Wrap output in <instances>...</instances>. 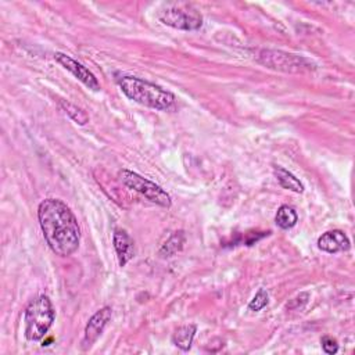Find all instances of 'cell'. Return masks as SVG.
<instances>
[{
	"label": "cell",
	"instance_id": "obj_9",
	"mask_svg": "<svg viewBox=\"0 0 355 355\" xmlns=\"http://www.w3.org/2000/svg\"><path fill=\"white\" fill-rule=\"evenodd\" d=\"M318 247L330 254L347 251L349 248V239L341 230H329L318 239Z\"/></svg>",
	"mask_w": 355,
	"mask_h": 355
},
{
	"label": "cell",
	"instance_id": "obj_15",
	"mask_svg": "<svg viewBox=\"0 0 355 355\" xmlns=\"http://www.w3.org/2000/svg\"><path fill=\"white\" fill-rule=\"evenodd\" d=\"M58 106L61 107V110L72 120L75 121L78 125H86L89 122V116L82 110L79 109L78 106L69 103L68 100H60L58 102Z\"/></svg>",
	"mask_w": 355,
	"mask_h": 355
},
{
	"label": "cell",
	"instance_id": "obj_5",
	"mask_svg": "<svg viewBox=\"0 0 355 355\" xmlns=\"http://www.w3.org/2000/svg\"><path fill=\"white\" fill-rule=\"evenodd\" d=\"M158 19L162 24L182 31H197L203 25L202 14L191 6L175 5L160 12Z\"/></svg>",
	"mask_w": 355,
	"mask_h": 355
},
{
	"label": "cell",
	"instance_id": "obj_18",
	"mask_svg": "<svg viewBox=\"0 0 355 355\" xmlns=\"http://www.w3.org/2000/svg\"><path fill=\"white\" fill-rule=\"evenodd\" d=\"M308 299H310L308 293H301L300 296L293 299L290 304H288V308H290V310H301L308 303Z\"/></svg>",
	"mask_w": 355,
	"mask_h": 355
},
{
	"label": "cell",
	"instance_id": "obj_12",
	"mask_svg": "<svg viewBox=\"0 0 355 355\" xmlns=\"http://www.w3.org/2000/svg\"><path fill=\"white\" fill-rule=\"evenodd\" d=\"M196 330L197 329L195 325H185L178 327L172 334V343L182 351H189L192 347Z\"/></svg>",
	"mask_w": 355,
	"mask_h": 355
},
{
	"label": "cell",
	"instance_id": "obj_16",
	"mask_svg": "<svg viewBox=\"0 0 355 355\" xmlns=\"http://www.w3.org/2000/svg\"><path fill=\"white\" fill-rule=\"evenodd\" d=\"M268 303H270L268 292H266L265 289H259V290L257 292V294L254 296V299L250 301L248 310H250V311H254V312L261 311L263 307L268 305Z\"/></svg>",
	"mask_w": 355,
	"mask_h": 355
},
{
	"label": "cell",
	"instance_id": "obj_4",
	"mask_svg": "<svg viewBox=\"0 0 355 355\" xmlns=\"http://www.w3.org/2000/svg\"><path fill=\"white\" fill-rule=\"evenodd\" d=\"M120 181L129 189L140 193L142 196H144L149 202L155 203L161 207L169 208L172 202L169 195L158 185H155L154 182L149 181L147 178H143L142 175L128 171V169H122L120 172Z\"/></svg>",
	"mask_w": 355,
	"mask_h": 355
},
{
	"label": "cell",
	"instance_id": "obj_14",
	"mask_svg": "<svg viewBox=\"0 0 355 355\" xmlns=\"http://www.w3.org/2000/svg\"><path fill=\"white\" fill-rule=\"evenodd\" d=\"M299 221V217H297V213L294 211V208L289 207V206H282L278 213H277V217H275V222L277 225L281 228V229H292L293 226H296Z\"/></svg>",
	"mask_w": 355,
	"mask_h": 355
},
{
	"label": "cell",
	"instance_id": "obj_8",
	"mask_svg": "<svg viewBox=\"0 0 355 355\" xmlns=\"http://www.w3.org/2000/svg\"><path fill=\"white\" fill-rule=\"evenodd\" d=\"M113 316V311L110 307H105L99 310L91 319H89L86 327H85V336L82 340V348L89 349L95 341L99 338V336L103 333L105 327L110 322Z\"/></svg>",
	"mask_w": 355,
	"mask_h": 355
},
{
	"label": "cell",
	"instance_id": "obj_11",
	"mask_svg": "<svg viewBox=\"0 0 355 355\" xmlns=\"http://www.w3.org/2000/svg\"><path fill=\"white\" fill-rule=\"evenodd\" d=\"M274 173L277 176V180L279 185L288 191H292L294 193H303L304 192V185L300 182L299 178H296L292 172L285 169L281 165H274Z\"/></svg>",
	"mask_w": 355,
	"mask_h": 355
},
{
	"label": "cell",
	"instance_id": "obj_1",
	"mask_svg": "<svg viewBox=\"0 0 355 355\" xmlns=\"http://www.w3.org/2000/svg\"><path fill=\"white\" fill-rule=\"evenodd\" d=\"M38 219L50 250L60 257L72 255L80 241V228L71 208L58 199L39 204Z\"/></svg>",
	"mask_w": 355,
	"mask_h": 355
},
{
	"label": "cell",
	"instance_id": "obj_6",
	"mask_svg": "<svg viewBox=\"0 0 355 355\" xmlns=\"http://www.w3.org/2000/svg\"><path fill=\"white\" fill-rule=\"evenodd\" d=\"M259 63L268 68L285 72H301L311 68V64L305 58L277 50H262Z\"/></svg>",
	"mask_w": 355,
	"mask_h": 355
},
{
	"label": "cell",
	"instance_id": "obj_3",
	"mask_svg": "<svg viewBox=\"0 0 355 355\" xmlns=\"http://www.w3.org/2000/svg\"><path fill=\"white\" fill-rule=\"evenodd\" d=\"M54 318V308L47 296L34 299L25 308V337L30 341L42 340L52 327Z\"/></svg>",
	"mask_w": 355,
	"mask_h": 355
},
{
	"label": "cell",
	"instance_id": "obj_17",
	"mask_svg": "<svg viewBox=\"0 0 355 355\" xmlns=\"http://www.w3.org/2000/svg\"><path fill=\"white\" fill-rule=\"evenodd\" d=\"M321 344H322L323 351L326 354H329V355H333V354H336L338 351L337 341L333 337H330V336H323L322 340H321Z\"/></svg>",
	"mask_w": 355,
	"mask_h": 355
},
{
	"label": "cell",
	"instance_id": "obj_2",
	"mask_svg": "<svg viewBox=\"0 0 355 355\" xmlns=\"http://www.w3.org/2000/svg\"><path fill=\"white\" fill-rule=\"evenodd\" d=\"M118 85L127 98L154 110L165 111L175 103V96L171 92L138 76H121Z\"/></svg>",
	"mask_w": 355,
	"mask_h": 355
},
{
	"label": "cell",
	"instance_id": "obj_10",
	"mask_svg": "<svg viewBox=\"0 0 355 355\" xmlns=\"http://www.w3.org/2000/svg\"><path fill=\"white\" fill-rule=\"evenodd\" d=\"M114 248L118 255V262L121 266H125L135 257V243L133 239L124 230L117 228L113 236Z\"/></svg>",
	"mask_w": 355,
	"mask_h": 355
},
{
	"label": "cell",
	"instance_id": "obj_7",
	"mask_svg": "<svg viewBox=\"0 0 355 355\" xmlns=\"http://www.w3.org/2000/svg\"><path fill=\"white\" fill-rule=\"evenodd\" d=\"M54 58L67 71H69L78 80H80L86 87L92 89V91H95V92L100 91V83H99L98 78L95 76V74L91 69L86 68L83 64L78 63L76 60H74L72 57H69V56H67L64 53H56Z\"/></svg>",
	"mask_w": 355,
	"mask_h": 355
},
{
	"label": "cell",
	"instance_id": "obj_13",
	"mask_svg": "<svg viewBox=\"0 0 355 355\" xmlns=\"http://www.w3.org/2000/svg\"><path fill=\"white\" fill-rule=\"evenodd\" d=\"M185 241H186V236H185V232H184V230L175 232V233L165 241V244L161 247L160 255H162V257H172V255H175L176 252L182 251Z\"/></svg>",
	"mask_w": 355,
	"mask_h": 355
}]
</instances>
